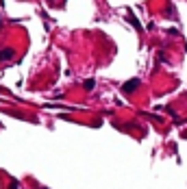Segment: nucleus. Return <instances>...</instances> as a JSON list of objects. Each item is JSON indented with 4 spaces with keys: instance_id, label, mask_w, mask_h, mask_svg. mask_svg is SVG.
I'll list each match as a JSON object with an SVG mask.
<instances>
[{
    "instance_id": "f257e3e1",
    "label": "nucleus",
    "mask_w": 187,
    "mask_h": 189,
    "mask_svg": "<svg viewBox=\"0 0 187 189\" xmlns=\"http://www.w3.org/2000/svg\"><path fill=\"white\" fill-rule=\"evenodd\" d=\"M137 87H139V81H137V78H133V81H128V83H124V87H122V91H124V93H133V91H135Z\"/></svg>"
},
{
    "instance_id": "f03ea898",
    "label": "nucleus",
    "mask_w": 187,
    "mask_h": 189,
    "mask_svg": "<svg viewBox=\"0 0 187 189\" xmlns=\"http://www.w3.org/2000/svg\"><path fill=\"white\" fill-rule=\"evenodd\" d=\"M13 57H15V50L13 48H2V50H0V59H2V61H9Z\"/></svg>"
},
{
    "instance_id": "7ed1b4c3",
    "label": "nucleus",
    "mask_w": 187,
    "mask_h": 189,
    "mask_svg": "<svg viewBox=\"0 0 187 189\" xmlns=\"http://www.w3.org/2000/svg\"><path fill=\"white\" fill-rule=\"evenodd\" d=\"M83 87H85L87 91H89V89H94V81H91V78H89V81H85V83H83Z\"/></svg>"
},
{
    "instance_id": "20e7f679",
    "label": "nucleus",
    "mask_w": 187,
    "mask_h": 189,
    "mask_svg": "<svg viewBox=\"0 0 187 189\" xmlns=\"http://www.w3.org/2000/svg\"><path fill=\"white\" fill-rule=\"evenodd\" d=\"M9 189H17V183H11V187Z\"/></svg>"
}]
</instances>
